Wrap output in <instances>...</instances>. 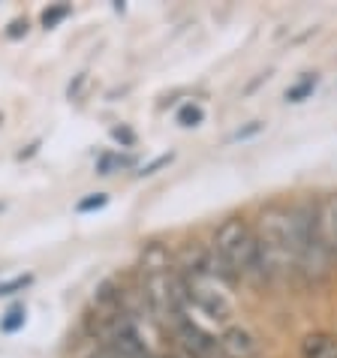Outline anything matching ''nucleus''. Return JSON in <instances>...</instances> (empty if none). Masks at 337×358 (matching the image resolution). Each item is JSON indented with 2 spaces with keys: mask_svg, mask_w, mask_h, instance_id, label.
Returning a JSON list of instances; mask_svg holds the SVG:
<instances>
[{
  "mask_svg": "<svg viewBox=\"0 0 337 358\" xmlns=\"http://www.w3.org/2000/svg\"><path fill=\"white\" fill-rule=\"evenodd\" d=\"M181 283H184V295L190 310H199L211 320H229L235 313V301H232V286L235 280L229 271L217 262V256L208 247H193L181 262Z\"/></svg>",
  "mask_w": 337,
  "mask_h": 358,
  "instance_id": "f257e3e1",
  "label": "nucleus"
},
{
  "mask_svg": "<svg viewBox=\"0 0 337 358\" xmlns=\"http://www.w3.org/2000/svg\"><path fill=\"white\" fill-rule=\"evenodd\" d=\"M268 283L295 280L299 274V205H268L253 223Z\"/></svg>",
  "mask_w": 337,
  "mask_h": 358,
  "instance_id": "f03ea898",
  "label": "nucleus"
},
{
  "mask_svg": "<svg viewBox=\"0 0 337 358\" xmlns=\"http://www.w3.org/2000/svg\"><path fill=\"white\" fill-rule=\"evenodd\" d=\"M211 253L217 256V262L229 271L235 283H253V286L268 283L265 265H262L259 238H256L253 223H247L244 217H226V220L214 229Z\"/></svg>",
  "mask_w": 337,
  "mask_h": 358,
  "instance_id": "7ed1b4c3",
  "label": "nucleus"
},
{
  "mask_svg": "<svg viewBox=\"0 0 337 358\" xmlns=\"http://www.w3.org/2000/svg\"><path fill=\"white\" fill-rule=\"evenodd\" d=\"M160 322L168 328V334H172V341H175V350L184 358H229L223 352L220 337L205 331V328L193 320V310L172 313Z\"/></svg>",
  "mask_w": 337,
  "mask_h": 358,
  "instance_id": "20e7f679",
  "label": "nucleus"
},
{
  "mask_svg": "<svg viewBox=\"0 0 337 358\" xmlns=\"http://www.w3.org/2000/svg\"><path fill=\"white\" fill-rule=\"evenodd\" d=\"M316 223H320V235L329 256L337 265V193L325 196L322 202H316Z\"/></svg>",
  "mask_w": 337,
  "mask_h": 358,
  "instance_id": "39448f33",
  "label": "nucleus"
},
{
  "mask_svg": "<svg viewBox=\"0 0 337 358\" xmlns=\"http://www.w3.org/2000/svg\"><path fill=\"white\" fill-rule=\"evenodd\" d=\"M220 343H223V352L229 358H256L259 355V343H256V337L241 325L226 328V331L220 334Z\"/></svg>",
  "mask_w": 337,
  "mask_h": 358,
  "instance_id": "423d86ee",
  "label": "nucleus"
},
{
  "mask_svg": "<svg viewBox=\"0 0 337 358\" xmlns=\"http://www.w3.org/2000/svg\"><path fill=\"white\" fill-rule=\"evenodd\" d=\"M301 358H337V334L334 331H310L301 337Z\"/></svg>",
  "mask_w": 337,
  "mask_h": 358,
  "instance_id": "0eeeda50",
  "label": "nucleus"
},
{
  "mask_svg": "<svg viewBox=\"0 0 337 358\" xmlns=\"http://www.w3.org/2000/svg\"><path fill=\"white\" fill-rule=\"evenodd\" d=\"M316 85H320V76H316V73L299 78V82H295L289 91H286V103H304V99L316 91Z\"/></svg>",
  "mask_w": 337,
  "mask_h": 358,
  "instance_id": "6e6552de",
  "label": "nucleus"
},
{
  "mask_svg": "<svg viewBox=\"0 0 337 358\" xmlns=\"http://www.w3.org/2000/svg\"><path fill=\"white\" fill-rule=\"evenodd\" d=\"M205 121V112H202V106H196V103H187L178 108V124L181 127H199Z\"/></svg>",
  "mask_w": 337,
  "mask_h": 358,
  "instance_id": "1a4fd4ad",
  "label": "nucleus"
},
{
  "mask_svg": "<svg viewBox=\"0 0 337 358\" xmlns=\"http://www.w3.org/2000/svg\"><path fill=\"white\" fill-rule=\"evenodd\" d=\"M69 13H73V6H66V3L48 6L45 13H43V24H45V27H57V24H61V22H64V18H66Z\"/></svg>",
  "mask_w": 337,
  "mask_h": 358,
  "instance_id": "9d476101",
  "label": "nucleus"
},
{
  "mask_svg": "<svg viewBox=\"0 0 337 358\" xmlns=\"http://www.w3.org/2000/svg\"><path fill=\"white\" fill-rule=\"evenodd\" d=\"M24 316H27L24 307H13V310H9L3 320H0V328H3L6 334H13V331H18V328L24 325Z\"/></svg>",
  "mask_w": 337,
  "mask_h": 358,
  "instance_id": "9b49d317",
  "label": "nucleus"
},
{
  "mask_svg": "<svg viewBox=\"0 0 337 358\" xmlns=\"http://www.w3.org/2000/svg\"><path fill=\"white\" fill-rule=\"evenodd\" d=\"M31 283H34V277H31V274L13 277V280L0 283V298H6V295H15V292H22V289H27V286H31Z\"/></svg>",
  "mask_w": 337,
  "mask_h": 358,
  "instance_id": "f8f14e48",
  "label": "nucleus"
},
{
  "mask_svg": "<svg viewBox=\"0 0 337 358\" xmlns=\"http://www.w3.org/2000/svg\"><path fill=\"white\" fill-rule=\"evenodd\" d=\"M106 202H108V196H106V193H94V196L82 199V202L76 205V211H78V214H87V211H100V208H106Z\"/></svg>",
  "mask_w": 337,
  "mask_h": 358,
  "instance_id": "ddd939ff",
  "label": "nucleus"
},
{
  "mask_svg": "<svg viewBox=\"0 0 337 358\" xmlns=\"http://www.w3.org/2000/svg\"><path fill=\"white\" fill-rule=\"evenodd\" d=\"M262 130V121H253L247 130H238V133H232V142H238V138H250V136H256Z\"/></svg>",
  "mask_w": 337,
  "mask_h": 358,
  "instance_id": "4468645a",
  "label": "nucleus"
},
{
  "mask_svg": "<svg viewBox=\"0 0 337 358\" xmlns=\"http://www.w3.org/2000/svg\"><path fill=\"white\" fill-rule=\"evenodd\" d=\"M22 34H27V22H13V24H9V31H6L9 39H18Z\"/></svg>",
  "mask_w": 337,
  "mask_h": 358,
  "instance_id": "2eb2a0df",
  "label": "nucleus"
},
{
  "mask_svg": "<svg viewBox=\"0 0 337 358\" xmlns=\"http://www.w3.org/2000/svg\"><path fill=\"white\" fill-rule=\"evenodd\" d=\"M166 163H172V154H166V157H160V160H157V163H151V166H148L142 175H154L157 169H160V166H166Z\"/></svg>",
  "mask_w": 337,
  "mask_h": 358,
  "instance_id": "dca6fc26",
  "label": "nucleus"
},
{
  "mask_svg": "<svg viewBox=\"0 0 337 358\" xmlns=\"http://www.w3.org/2000/svg\"><path fill=\"white\" fill-rule=\"evenodd\" d=\"M112 136L117 138V142H121V138H124L127 145H133V133H130V130H112Z\"/></svg>",
  "mask_w": 337,
  "mask_h": 358,
  "instance_id": "f3484780",
  "label": "nucleus"
}]
</instances>
